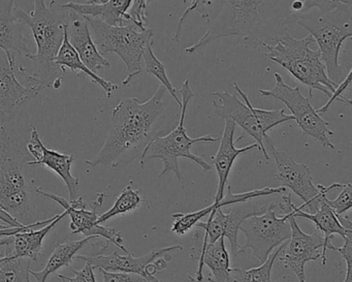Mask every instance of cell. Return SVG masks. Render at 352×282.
<instances>
[{
  "instance_id": "obj_1",
  "label": "cell",
  "mask_w": 352,
  "mask_h": 282,
  "mask_svg": "<svg viewBox=\"0 0 352 282\" xmlns=\"http://www.w3.org/2000/svg\"><path fill=\"white\" fill-rule=\"evenodd\" d=\"M166 88L160 85L147 102L127 98L119 102L112 111L104 146L94 158L86 160V164L92 169L117 168L141 158L147 146L162 135L166 117Z\"/></svg>"
},
{
  "instance_id": "obj_2",
  "label": "cell",
  "mask_w": 352,
  "mask_h": 282,
  "mask_svg": "<svg viewBox=\"0 0 352 282\" xmlns=\"http://www.w3.org/2000/svg\"><path fill=\"white\" fill-rule=\"evenodd\" d=\"M292 0H222L221 10L197 44L185 49L193 54L222 38H241L250 48L274 45L287 32L294 14Z\"/></svg>"
},
{
  "instance_id": "obj_3",
  "label": "cell",
  "mask_w": 352,
  "mask_h": 282,
  "mask_svg": "<svg viewBox=\"0 0 352 282\" xmlns=\"http://www.w3.org/2000/svg\"><path fill=\"white\" fill-rule=\"evenodd\" d=\"M34 10L30 13H25L18 5L15 7L16 17L30 28L36 46V52L28 57L34 65L32 73H28L23 65H18L16 74L23 78L24 85L38 94L45 88L52 87L65 72L56 65L55 59L65 40V28L76 13L58 5L55 0L48 6L45 0H34Z\"/></svg>"
},
{
  "instance_id": "obj_4",
  "label": "cell",
  "mask_w": 352,
  "mask_h": 282,
  "mask_svg": "<svg viewBox=\"0 0 352 282\" xmlns=\"http://www.w3.org/2000/svg\"><path fill=\"white\" fill-rule=\"evenodd\" d=\"M30 160L19 144L0 127V207L24 226L43 220L42 195L26 168Z\"/></svg>"
},
{
  "instance_id": "obj_5",
  "label": "cell",
  "mask_w": 352,
  "mask_h": 282,
  "mask_svg": "<svg viewBox=\"0 0 352 282\" xmlns=\"http://www.w3.org/2000/svg\"><path fill=\"white\" fill-rule=\"evenodd\" d=\"M314 43L310 34L298 40L287 30L275 44L265 45L261 51L269 61L283 67L294 79L307 86L309 98H312L313 90H319L329 98L338 84L327 77L318 49L309 48Z\"/></svg>"
},
{
  "instance_id": "obj_6",
  "label": "cell",
  "mask_w": 352,
  "mask_h": 282,
  "mask_svg": "<svg viewBox=\"0 0 352 282\" xmlns=\"http://www.w3.org/2000/svg\"><path fill=\"white\" fill-rule=\"evenodd\" d=\"M294 21L318 44L327 77L333 83L339 84L343 77V67L339 63L340 50L344 43L352 38L351 6H345L331 13H321L312 9L306 13L294 14L292 22Z\"/></svg>"
},
{
  "instance_id": "obj_7",
  "label": "cell",
  "mask_w": 352,
  "mask_h": 282,
  "mask_svg": "<svg viewBox=\"0 0 352 282\" xmlns=\"http://www.w3.org/2000/svg\"><path fill=\"white\" fill-rule=\"evenodd\" d=\"M181 104L180 120L174 131H170L166 135H160L155 138L146 148L145 151L142 154L141 166H144L149 160L158 158L164 162V169L158 175V178H162L168 173H174L175 176L180 180V168H179V158H187L191 162L201 166V170L205 173L212 170V166L207 162L195 155L191 152V147L197 143H207V142H218L220 138H214L212 135H203L199 138H190L186 133L185 129V117H186L187 107L195 94L191 91L188 80L183 82L182 87L180 89Z\"/></svg>"
},
{
  "instance_id": "obj_8",
  "label": "cell",
  "mask_w": 352,
  "mask_h": 282,
  "mask_svg": "<svg viewBox=\"0 0 352 282\" xmlns=\"http://www.w3.org/2000/svg\"><path fill=\"white\" fill-rule=\"evenodd\" d=\"M234 90L243 98L241 102L236 96L223 90V91L212 92L211 96H215L220 102H212V106L215 108L218 116L224 120H232L243 129V135L236 140L241 141L244 135L253 138L256 142L258 149L263 152V158L269 162L270 158L265 149V140L267 139V131L274 127L294 120L292 115L285 114L283 109L280 110H263L256 109L251 105L247 94L239 87L238 84L234 83Z\"/></svg>"
},
{
  "instance_id": "obj_9",
  "label": "cell",
  "mask_w": 352,
  "mask_h": 282,
  "mask_svg": "<svg viewBox=\"0 0 352 282\" xmlns=\"http://www.w3.org/2000/svg\"><path fill=\"white\" fill-rule=\"evenodd\" d=\"M94 34V44L102 53H115L126 67L127 76L123 86L143 72V53L153 44V30L135 23L110 26L96 18L83 17Z\"/></svg>"
},
{
  "instance_id": "obj_10",
  "label": "cell",
  "mask_w": 352,
  "mask_h": 282,
  "mask_svg": "<svg viewBox=\"0 0 352 282\" xmlns=\"http://www.w3.org/2000/svg\"><path fill=\"white\" fill-rule=\"evenodd\" d=\"M275 86L272 89H259L258 94L263 98H273L284 104L302 129V135H309L323 147L335 150V145L331 141L333 131L329 129V123L313 108L311 98L302 96L298 86L287 85L278 73L275 74Z\"/></svg>"
},
{
  "instance_id": "obj_11",
  "label": "cell",
  "mask_w": 352,
  "mask_h": 282,
  "mask_svg": "<svg viewBox=\"0 0 352 282\" xmlns=\"http://www.w3.org/2000/svg\"><path fill=\"white\" fill-rule=\"evenodd\" d=\"M275 204L261 214L250 216L242 222L240 230L246 237V242L240 246L239 254L247 249L261 261H267L274 249L289 240L292 230L286 216H277Z\"/></svg>"
},
{
  "instance_id": "obj_12",
  "label": "cell",
  "mask_w": 352,
  "mask_h": 282,
  "mask_svg": "<svg viewBox=\"0 0 352 282\" xmlns=\"http://www.w3.org/2000/svg\"><path fill=\"white\" fill-rule=\"evenodd\" d=\"M265 141L269 145L270 151L274 156L277 166L276 179L281 182L282 186L289 188L304 202V205L300 207V209L307 207L311 213H314L329 191L343 187L344 184L341 183H333L327 187L313 184L310 169L306 164H298L285 152L277 149L271 138L267 137Z\"/></svg>"
},
{
  "instance_id": "obj_13",
  "label": "cell",
  "mask_w": 352,
  "mask_h": 282,
  "mask_svg": "<svg viewBox=\"0 0 352 282\" xmlns=\"http://www.w3.org/2000/svg\"><path fill=\"white\" fill-rule=\"evenodd\" d=\"M292 204L289 193H284L279 208L283 215L287 217L292 235L289 243L282 250L284 254L279 257V261L296 275L298 282H306L305 265L308 261H316L322 257L323 236L318 230L312 234H307L300 230L296 217L290 212Z\"/></svg>"
},
{
  "instance_id": "obj_14",
  "label": "cell",
  "mask_w": 352,
  "mask_h": 282,
  "mask_svg": "<svg viewBox=\"0 0 352 282\" xmlns=\"http://www.w3.org/2000/svg\"><path fill=\"white\" fill-rule=\"evenodd\" d=\"M36 191L46 199L58 204L67 212V215L71 217L69 228L73 230L72 235L83 234L85 237L104 238L108 242L113 243L115 246L124 251L125 253L129 252L126 247L123 245V238L120 232H117L115 228H106V226H102V224H96V220L98 218V209L102 207V199L104 197V193L98 195V199L94 202V205L89 206L83 197H79L74 201L67 202L63 197L43 191L41 187L36 186Z\"/></svg>"
},
{
  "instance_id": "obj_15",
  "label": "cell",
  "mask_w": 352,
  "mask_h": 282,
  "mask_svg": "<svg viewBox=\"0 0 352 282\" xmlns=\"http://www.w3.org/2000/svg\"><path fill=\"white\" fill-rule=\"evenodd\" d=\"M228 207L230 211L228 213L222 208H218L210 213L207 222L199 221L195 224V228H201L205 232V236L201 242V248L207 244H213L221 237H224L230 241L232 254L238 255L240 249L238 234L241 224L246 218L265 212V208L257 207L254 204L250 203V201L234 204Z\"/></svg>"
},
{
  "instance_id": "obj_16",
  "label": "cell",
  "mask_w": 352,
  "mask_h": 282,
  "mask_svg": "<svg viewBox=\"0 0 352 282\" xmlns=\"http://www.w3.org/2000/svg\"><path fill=\"white\" fill-rule=\"evenodd\" d=\"M177 250H183L181 245H172V246L164 247V248L152 249L147 254L143 257H133V253H125V255L119 254L114 251L112 254L109 255H76L75 259L78 261H85L90 263L92 268L98 270H104L108 272H123V273H135L143 276L150 282H162L155 277L150 275L147 271V267L150 263H153L156 259L160 257H170V252Z\"/></svg>"
},
{
  "instance_id": "obj_17",
  "label": "cell",
  "mask_w": 352,
  "mask_h": 282,
  "mask_svg": "<svg viewBox=\"0 0 352 282\" xmlns=\"http://www.w3.org/2000/svg\"><path fill=\"white\" fill-rule=\"evenodd\" d=\"M17 5V0H0V49L15 71L20 59H28L32 54L30 41L24 34L25 25L15 16Z\"/></svg>"
},
{
  "instance_id": "obj_18",
  "label": "cell",
  "mask_w": 352,
  "mask_h": 282,
  "mask_svg": "<svg viewBox=\"0 0 352 282\" xmlns=\"http://www.w3.org/2000/svg\"><path fill=\"white\" fill-rule=\"evenodd\" d=\"M28 150L32 160H28V166H45L56 173L67 185L69 193V199H77L79 191V180L72 174V164L74 156L63 154L55 150L49 149L41 140L40 133L34 125L30 131V140L28 144Z\"/></svg>"
},
{
  "instance_id": "obj_19",
  "label": "cell",
  "mask_w": 352,
  "mask_h": 282,
  "mask_svg": "<svg viewBox=\"0 0 352 282\" xmlns=\"http://www.w3.org/2000/svg\"><path fill=\"white\" fill-rule=\"evenodd\" d=\"M38 96L18 80L7 54L0 49V112L8 121L13 120L19 111Z\"/></svg>"
},
{
  "instance_id": "obj_20",
  "label": "cell",
  "mask_w": 352,
  "mask_h": 282,
  "mask_svg": "<svg viewBox=\"0 0 352 282\" xmlns=\"http://www.w3.org/2000/svg\"><path fill=\"white\" fill-rule=\"evenodd\" d=\"M226 187H228V193L222 197L221 201H214L212 205L195 212H190V213L172 214V217L174 218V224H172V228H170L172 232L178 235V236H184L191 228H195L197 222L201 221L204 217L209 215L213 210L218 209V208L228 207V206L245 203V202H249L251 199H257V197L286 193V188L283 186L265 187V188L254 189V191L242 193H232V187L230 185Z\"/></svg>"
},
{
  "instance_id": "obj_21",
  "label": "cell",
  "mask_w": 352,
  "mask_h": 282,
  "mask_svg": "<svg viewBox=\"0 0 352 282\" xmlns=\"http://www.w3.org/2000/svg\"><path fill=\"white\" fill-rule=\"evenodd\" d=\"M236 129V123L232 122V120H226L223 135L220 138L219 149L216 155L212 158L218 175V188L214 199L215 202L221 201L222 197H224V193L228 186V176L236 158L251 150L258 149L256 143L251 144L246 147L236 148L234 146Z\"/></svg>"
},
{
  "instance_id": "obj_22",
  "label": "cell",
  "mask_w": 352,
  "mask_h": 282,
  "mask_svg": "<svg viewBox=\"0 0 352 282\" xmlns=\"http://www.w3.org/2000/svg\"><path fill=\"white\" fill-rule=\"evenodd\" d=\"M67 38L69 44L79 55L80 59L90 71L96 74L106 67H111V63L100 54L98 47L94 44L89 25L83 17L77 14L74 15L67 28Z\"/></svg>"
},
{
  "instance_id": "obj_23",
  "label": "cell",
  "mask_w": 352,
  "mask_h": 282,
  "mask_svg": "<svg viewBox=\"0 0 352 282\" xmlns=\"http://www.w3.org/2000/svg\"><path fill=\"white\" fill-rule=\"evenodd\" d=\"M325 199H327V195L323 197L322 202H321L320 205L314 213H308V212L300 209V207H296L294 204H292V210H290L292 216H294V217L305 218V219L314 222L317 230L322 234L323 248L322 257H321L322 265H325V263H327V250H333V245L331 243L333 236L340 235L344 240L347 235L352 232V230H348V228L342 226L337 214L325 203Z\"/></svg>"
},
{
  "instance_id": "obj_24",
  "label": "cell",
  "mask_w": 352,
  "mask_h": 282,
  "mask_svg": "<svg viewBox=\"0 0 352 282\" xmlns=\"http://www.w3.org/2000/svg\"><path fill=\"white\" fill-rule=\"evenodd\" d=\"M133 0H108L100 5L71 3L61 5L65 9L72 10L81 17L96 18L110 26H125L135 23L127 13ZM138 25V24H137Z\"/></svg>"
},
{
  "instance_id": "obj_25",
  "label": "cell",
  "mask_w": 352,
  "mask_h": 282,
  "mask_svg": "<svg viewBox=\"0 0 352 282\" xmlns=\"http://www.w3.org/2000/svg\"><path fill=\"white\" fill-rule=\"evenodd\" d=\"M224 237L213 244H207L199 249V269L195 274V282H203L204 265L210 270L209 282H234L230 268V254L226 248Z\"/></svg>"
},
{
  "instance_id": "obj_26",
  "label": "cell",
  "mask_w": 352,
  "mask_h": 282,
  "mask_svg": "<svg viewBox=\"0 0 352 282\" xmlns=\"http://www.w3.org/2000/svg\"><path fill=\"white\" fill-rule=\"evenodd\" d=\"M67 216V212L63 211L58 214L51 224L43 226L41 230H28L17 232L13 237V249H12V257H28L36 261L42 252L43 244L47 235L54 228L58 222Z\"/></svg>"
},
{
  "instance_id": "obj_27",
  "label": "cell",
  "mask_w": 352,
  "mask_h": 282,
  "mask_svg": "<svg viewBox=\"0 0 352 282\" xmlns=\"http://www.w3.org/2000/svg\"><path fill=\"white\" fill-rule=\"evenodd\" d=\"M96 237H85L82 240L57 242L53 249L52 254L49 257L44 269L40 272L30 270V275L36 278V282H46L47 278L52 275L57 270L63 267H69L78 251L83 248L88 242L96 240Z\"/></svg>"
},
{
  "instance_id": "obj_28",
  "label": "cell",
  "mask_w": 352,
  "mask_h": 282,
  "mask_svg": "<svg viewBox=\"0 0 352 282\" xmlns=\"http://www.w3.org/2000/svg\"><path fill=\"white\" fill-rule=\"evenodd\" d=\"M67 28H65V40H63L60 50H59L56 59H55V63L65 72V69H69L71 72H81L84 75L89 77L94 84L100 86L106 91L108 98H111L113 92L118 90V85L112 83V82L106 81L104 78L100 77L98 74H94L84 65L75 49L69 44V38H67Z\"/></svg>"
},
{
  "instance_id": "obj_29",
  "label": "cell",
  "mask_w": 352,
  "mask_h": 282,
  "mask_svg": "<svg viewBox=\"0 0 352 282\" xmlns=\"http://www.w3.org/2000/svg\"><path fill=\"white\" fill-rule=\"evenodd\" d=\"M287 243L277 247L273 253L270 254L267 261H263L259 267L252 269H242V268H232V275L234 282H275L271 279L272 269L276 259L279 257L280 253L285 248Z\"/></svg>"
},
{
  "instance_id": "obj_30",
  "label": "cell",
  "mask_w": 352,
  "mask_h": 282,
  "mask_svg": "<svg viewBox=\"0 0 352 282\" xmlns=\"http://www.w3.org/2000/svg\"><path fill=\"white\" fill-rule=\"evenodd\" d=\"M28 257H3L0 259V282L30 281V265Z\"/></svg>"
},
{
  "instance_id": "obj_31",
  "label": "cell",
  "mask_w": 352,
  "mask_h": 282,
  "mask_svg": "<svg viewBox=\"0 0 352 282\" xmlns=\"http://www.w3.org/2000/svg\"><path fill=\"white\" fill-rule=\"evenodd\" d=\"M142 202H143V199L140 195L139 191H135L131 185L129 184L121 191L112 208L104 212L102 215L98 216L96 224H102L108 221L111 218L115 217V216L123 215V214L129 213V212L135 211L141 206Z\"/></svg>"
},
{
  "instance_id": "obj_32",
  "label": "cell",
  "mask_w": 352,
  "mask_h": 282,
  "mask_svg": "<svg viewBox=\"0 0 352 282\" xmlns=\"http://www.w3.org/2000/svg\"><path fill=\"white\" fill-rule=\"evenodd\" d=\"M152 45L149 44L146 47L145 51L143 53V61L144 67L143 71L146 72V74H150L153 75L154 77L157 78L160 81V85L164 86L166 88V91L172 96V98L176 100L177 104L181 106V100H179L178 96H177V90L175 89L174 86L170 83V79H168V75H166V65L154 55L153 51H152Z\"/></svg>"
},
{
  "instance_id": "obj_33",
  "label": "cell",
  "mask_w": 352,
  "mask_h": 282,
  "mask_svg": "<svg viewBox=\"0 0 352 282\" xmlns=\"http://www.w3.org/2000/svg\"><path fill=\"white\" fill-rule=\"evenodd\" d=\"M351 73L352 69H350L349 73H348L347 76L344 78L343 81H341L338 84L335 91H333V94H331V96H329L327 104H324V106L321 107V108L317 109L316 112L318 113L319 115L325 114V113L327 112V110H329V107H331L335 102H343L346 106H351V100H349V98H344V94H345L347 90H349L350 86H351Z\"/></svg>"
},
{
  "instance_id": "obj_34",
  "label": "cell",
  "mask_w": 352,
  "mask_h": 282,
  "mask_svg": "<svg viewBox=\"0 0 352 282\" xmlns=\"http://www.w3.org/2000/svg\"><path fill=\"white\" fill-rule=\"evenodd\" d=\"M302 1L304 7L300 13H306L312 9L318 10L321 13H331L345 6H352L351 0H302Z\"/></svg>"
},
{
  "instance_id": "obj_35",
  "label": "cell",
  "mask_w": 352,
  "mask_h": 282,
  "mask_svg": "<svg viewBox=\"0 0 352 282\" xmlns=\"http://www.w3.org/2000/svg\"><path fill=\"white\" fill-rule=\"evenodd\" d=\"M342 191L338 195L337 199H329L327 197L325 203L329 205V207L335 212L337 215H342L345 213L348 210L351 209L352 207V185L351 183L344 184L342 187Z\"/></svg>"
},
{
  "instance_id": "obj_36",
  "label": "cell",
  "mask_w": 352,
  "mask_h": 282,
  "mask_svg": "<svg viewBox=\"0 0 352 282\" xmlns=\"http://www.w3.org/2000/svg\"><path fill=\"white\" fill-rule=\"evenodd\" d=\"M333 250L338 251L346 261V275L343 282H352V232L344 239L343 246H333Z\"/></svg>"
},
{
  "instance_id": "obj_37",
  "label": "cell",
  "mask_w": 352,
  "mask_h": 282,
  "mask_svg": "<svg viewBox=\"0 0 352 282\" xmlns=\"http://www.w3.org/2000/svg\"><path fill=\"white\" fill-rule=\"evenodd\" d=\"M100 272L104 276V282H150L139 274L108 272L104 270H100Z\"/></svg>"
},
{
  "instance_id": "obj_38",
  "label": "cell",
  "mask_w": 352,
  "mask_h": 282,
  "mask_svg": "<svg viewBox=\"0 0 352 282\" xmlns=\"http://www.w3.org/2000/svg\"><path fill=\"white\" fill-rule=\"evenodd\" d=\"M72 272L75 274L74 277L58 275L59 279H65L67 282H96L94 270L90 263H86L81 271H76V270L72 269Z\"/></svg>"
},
{
  "instance_id": "obj_39",
  "label": "cell",
  "mask_w": 352,
  "mask_h": 282,
  "mask_svg": "<svg viewBox=\"0 0 352 282\" xmlns=\"http://www.w3.org/2000/svg\"><path fill=\"white\" fill-rule=\"evenodd\" d=\"M148 0H133L131 3V11H129V16L133 20L135 24H138L142 28L146 26V6H147Z\"/></svg>"
},
{
  "instance_id": "obj_40",
  "label": "cell",
  "mask_w": 352,
  "mask_h": 282,
  "mask_svg": "<svg viewBox=\"0 0 352 282\" xmlns=\"http://www.w3.org/2000/svg\"><path fill=\"white\" fill-rule=\"evenodd\" d=\"M13 237L14 235H12V236H0V259L12 257Z\"/></svg>"
},
{
  "instance_id": "obj_41",
  "label": "cell",
  "mask_w": 352,
  "mask_h": 282,
  "mask_svg": "<svg viewBox=\"0 0 352 282\" xmlns=\"http://www.w3.org/2000/svg\"><path fill=\"white\" fill-rule=\"evenodd\" d=\"M199 1H201V0H193L190 7L187 8L186 11L183 13L182 17H181L180 21H179L178 28H177L176 32H175V36H173V41H174V42H179V40H180V30L181 28H182L183 22H184V20L186 19L187 16H188L191 12L197 11Z\"/></svg>"
},
{
  "instance_id": "obj_42",
  "label": "cell",
  "mask_w": 352,
  "mask_h": 282,
  "mask_svg": "<svg viewBox=\"0 0 352 282\" xmlns=\"http://www.w3.org/2000/svg\"><path fill=\"white\" fill-rule=\"evenodd\" d=\"M302 0H292V3H290V11L292 12V14H298L302 11Z\"/></svg>"
},
{
  "instance_id": "obj_43",
  "label": "cell",
  "mask_w": 352,
  "mask_h": 282,
  "mask_svg": "<svg viewBox=\"0 0 352 282\" xmlns=\"http://www.w3.org/2000/svg\"><path fill=\"white\" fill-rule=\"evenodd\" d=\"M107 3L106 0H87L86 3H89V5H100V3Z\"/></svg>"
},
{
  "instance_id": "obj_44",
  "label": "cell",
  "mask_w": 352,
  "mask_h": 282,
  "mask_svg": "<svg viewBox=\"0 0 352 282\" xmlns=\"http://www.w3.org/2000/svg\"><path fill=\"white\" fill-rule=\"evenodd\" d=\"M8 122L7 118H6L5 115L3 114V112H0V127H5L6 123Z\"/></svg>"
},
{
  "instance_id": "obj_45",
  "label": "cell",
  "mask_w": 352,
  "mask_h": 282,
  "mask_svg": "<svg viewBox=\"0 0 352 282\" xmlns=\"http://www.w3.org/2000/svg\"><path fill=\"white\" fill-rule=\"evenodd\" d=\"M176 282H195V278L192 276L187 275L186 280H181V281Z\"/></svg>"
},
{
  "instance_id": "obj_46",
  "label": "cell",
  "mask_w": 352,
  "mask_h": 282,
  "mask_svg": "<svg viewBox=\"0 0 352 282\" xmlns=\"http://www.w3.org/2000/svg\"><path fill=\"white\" fill-rule=\"evenodd\" d=\"M152 0H148V3H150ZM188 0H183V3H186ZM191 3H192L193 0H190Z\"/></svg>"
},
{
  "instance_id": "obj_47",
  "label": "cell",
  "mask_w": 352,
  "mask_h": 282,
  "mask_svg": "<svg viewBox=\"0 0 352 282\" xmlns=\"http://www.w3.org/2000/svg\"><path fill=\"white\" fill-rule=\"evenodd\" d=\"M61 280V282H67V281H65V279H60Z\"/></svg>"
},
{
  "instance_id": "obj_48",
  "label": "cell",
  "mask_w": 352,
  "mask_h": 282,
  "mask_svg": "<svg viewBox=\"0 0 352 282\" xmlns=\"http://www.w3.org/2000/svg\"><path fill=\"white\" fill-rule=\"evenodd\" d=\"M106 1H108V0H106Z\"/></svg>"
},
{
  "instance_id": "obj_49",
  "label": "cell",
  "mask_w": 352,
  "mask_h": 282,
  "mask_svg": "<svg viewBox=\"0 0 352 282\" xmlns=\"http://www.w3.org/2000/svg\"></svg>"
}]
</instances>
